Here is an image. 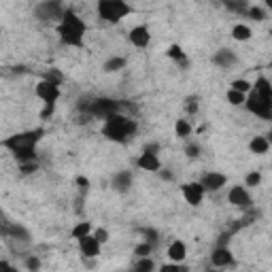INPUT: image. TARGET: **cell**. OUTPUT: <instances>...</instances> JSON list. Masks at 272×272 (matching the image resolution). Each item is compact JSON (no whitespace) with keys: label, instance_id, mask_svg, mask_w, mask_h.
I'll return each mask as SVG.
<instances>
[{"label":"cell","instance_id":"45","mask_svg":"<svg viewBox=\"0 0 272 272\" xmlns=\"http://www.w3.org/2000/svg\"><path fill=\"white\" fill-rule=\"evenodd\" d=\"M162 179H166V181L173 179V173H162Z\"/></svg>","mask_w":272,"mask_h":272},{"label":"cell","instance_id":"23","mask_svg":"<svg viewBox=\"0 0 272 272\" xmlns=\"http://www.w3.org/2000/svg\"><path fill=\"white\" fill-rule=\"evenodd\" d=\"M166 55H168V58H173V60H177V62H181V64L187 62V55L183 53V49H181L179 45H170V47L166 49Z\"/></svg>","mask_w":272,"mask_h":272},{"label":"cell","instance_id":"34","mask_svg":"<svg viewBox=\"0 0 272 272\" xmlns=\"http://www.w3.org/2000/svg\"><path fill=\"white\" fill-rule=\"evenodd\" d=\"M19 170H22V175H32L38 170V164L36 162H28V164H19Z\"/></svg>","mask_w":272,"mask_h":272},{"label":"cell","instance_id":"14","mask_svg":"<svg viewBox=\"0 0 272 272\" xmlns=\"http://www.w3.org/2000/svg\"><path fill=\"white\" fill-rule=\"evenodd\" d=\"M136 164H138V168L149 170V173H160L162 170V164L157 160V155H151V153H142Z\"/></svg>","mask_w":272,"mask_h":272},{"label":"cell","instance_id":"13","mask_svg":"<svg viewBox=\"0 0 272 272\" xmlns=\"http://www.w3.org/2000/svg\"><path fill=\"white\" fill-rule=\"evenodd\" d=\"M130 43L134 47H147L149 45V28L147 26H136L130 30Z\"/></svg>","mask_w":272,"mask_h":272},{"label":"cell","instance_id":"46","mask_svg":"<svg viewBox=\"0 0 272 272\" xmlns=\"http://www.w3.org/2000/svg\"><path fill=\"white\" fill-rule=\"evenodd\" d=\"M268 142H270V145H272V130L268 132Z\"/></svg>","mask_w":272,"mask_h":272},{"label":"cell","instance_id":"20","mask_svg":"<svg viewBox=\"0 0 272 272\" xmlns=\"http://www.w3.org/2000/svg\"><path fill=\"white\" fill-rule=\"evenodd\" d=\"M15 160L19 164H28V162H36V151L34 149H19V151H13Z\"/></svg>","mask_w":272,"mask_h":272},{"label":"cell","instance_id":"11","mask_svg":"<svg viewBox=\"0 0 272 272\" xmlns=\"http://www.w3.org/2000/svg\"><path fill=\"white\" fill-rule=\"evenodd\" d=\"M225 175H221V173H206L204 177H202V187H204V192H217V190H221L223 185H225Z\"/></svg>","mask_w":272,"mask_h":272},{"label":"cell","instance_id":"27","mask_svg":"<svg viewBox=\"0 0 272 272\" xmlns=\"http://www.w3.org/2000/svg\"><path fill=\"white\" fill-rule=\"evenodd\" d=\"M123 66H125V60L119 58V55H117V58H111V60L104 62V70H107V73H115V70H121Z\"/></svg>","mask_w":272,"mask_h":272},{"label":"cell","instance_id":"47","mask_svg":"<svg viewBox=\"0 0 272 272\" xmlns=\"http://www.w3.org/2000/svg\"><path fill=\"white\" fill-rule=\"evenodd\" d=\"M268 7H270V9H272V0H268Z\"/></svg>","mask_w":272,"mask_h":272},{"label":"cell","instance_id":"31","mask_svg":"<svg viewBox=\"0 0 272 272\" xmlns=\"http://www.w3.org/2000/svg\"><path fill=\"white\" fill-rule=\"evenodd\" d=\"M26 268L30 270V272H38V270H40V260H38L36 255H30V257L26 260Z\"/></svg>","mask_w":272,"mask_h":272},{"label":"cell","instance_id":"22","mask_svg":"<svg viewBox=\"0 0 272 272\" xmlns=\"http://www.w3.org/2000/svg\"><path fill=\"white\" fill-rule=\"evenodd\" d=\"M90 232H92L90 221H81L79 225H75V227H73V238L81 240V238H85V236H90Z\"/></svg>","mask_w":272,"mask_h":272},{"label":"cell","instance_id":"3","mask_svg":"<svg viewBox=\"0 0 272 272\" xmlns=\"http://www.w3.org/2000/svg\"><path fill=\"white\" fill-rule=\"evenodd\" d=\"M138 130V125L134 119L125 117V115H113L109 119H104V125H102V134L109 138V140H115V142H125L130 136H134Z\"/></svg>","mask_w":272,"mask_h":272},{"label":"cell","instance_id":"44","mask_svg":"<svg viewBox=\"0 0 272 272\" xmlns=\"http://www.w3.org/2000/svg\"><path fill=\"white\" fill-rule=\"evenodd\" d=\"M196 109H198V104L194 102V100H190V113H196Z\"/></svg>","mask_w":272,"mask_h":272},{"label":"cell","instance_id":"39","mask_svg":"<svg viewBox=\"0 0 272 272\" xmlns=\"http://www.w3.org/2000/svg\"><path fill=\"white\" fill-rule=\"evenodd\" d=\"M198 151H200L198 145H187V147H185V153H187L190 157H198V155H200Z\"/></svg>","mask_w":272,"mask_h":272},{"label":"cell","instance_id":"7","mask_svg":"<svg viewBox=\"0 0 272 272\" xmlns=\"http://www.w3.org/2000/svg\"><path fill=\"white\" fill-rule=\"evenodd\" d=\"M64 13H66V9L60 3H38L34 7V15L40 22H53V19H60L62 22Z\"/></svg>","mask_w":272,"mask_h":272},{"label":"cell","instance_id":"29","mask_svg":"<svg viewBox=\"0 0 272 272\" xmlns=\"http://www.w3.org/2000/svg\"><path fill=\"white\" fill-rule=\"evenodd\" d=\"M43 81H49V83H53V85H62L64 77H62L60 70L51 68V70H47V73H45V79H43Z\"/></svg>","mask_w":272,"mask_h":272},{"label":"cell","instance_id":"41","mask_svg":"<svg viewBox=\"0 0 272 272\" xmlns=\"http://www.w3.org/2000/svg\"><path fill=\"white\" fill-rule=\"evenodd\" d=\"M157 151H160V145H157V142H153V145H147V147H145V151H142V153H151V155H157Z\"/></svg>","mask_w":272,"mask_h":272},{"label":"cell","instance_id":"8","mask_svg":"<svg viewBox=\"0 0 272 272\" xmlns=\"http://www.w3.org/2000/svg\"><path fill=\"white\" fill-rule=\"evenodd\" d=\"M34 94L45 104H55V102H58V98H60V85H53L49 81H40V83H36Z\"/></svg>","mask_w":272,"mask_h":272},{"label":"cell","instance_id":"21","mask_svg":"<svg viewBox=\"0 0 272 272\" xmlns=\"http://www.w3.org/2000/svg\"><path fill=\"white\" fill-rule=\"evenodd\" d=\"M232 36L236 40H249L251 38V28L245 26V24H238V26L232 28Z\"/></svg>","mask_w":272,"mask_h":272},{"label":"cell","instance_id":"17","mask_svg":"<svg viewBox=\"0 0 272 272\" xmlns=\"http://www.w3.org/2000/svg\"><path fill=\"white\" fill-rule=\"evenodd\" d=\"M213 62L217 64V66H221V68H230V66H234V62H236V55H234L230 49H221V51L215 53Z\"/></svg>","mask_w":272,"mask_h":272},{"label":"cell","instance_id":"25","mask_svg":"<svg viewBox=\"0 0 272 272\" xmlns=\"http://www.w3.org/2000/svg\"><path fill=\"white\" fill-rule=\"evenodd\" d=\"M175 132H177L179 138H187V136L192 134V125H190V121H187V119H179L177 125H175Z\"/></svg>","mask_w":272,"mask_h":272},{"label":"cell","instance_id":"48","mask_svg":"<svg viewBox=\"0 0 272 272\" xmlns=\"http://www.w3.org/2000/svg\"><path fill=\"white\" fill-rule=\"evenodd\" d=\"M206 272H219V270H206Z\"/></svg>","mask_w":272,"mask_h":272},{"label":"cell","instance_id":"12","mask_svg":"<svg viewBox=\"0 0 272 272\" xmlns=\"http://www.w3.org/2000/svg\"><path fill=\"white\" fill-rule=\"evenodd\" d=\"M79 249H81V253H83V257H98V253H100V242L96 240V236H85V238H81L79 240Z\"/></svg>","mask_w":272,"mask_h":272},{"label":"cell","instance_id":"5","mask_svg":"<svg viewBox=\"0 0 272 272\" xmlns=\"http://www.w3.org/2000/svg\"><path fill=\"white\" fill-rule=\"evenodd\" d=\"M45 136V130L43 128H36V130H28V132H19L13 134L9 138L3 140V147L11 149V151H19V149H34L36 142Z\"/></svg>","mask_w":272,"mask_h":272},{"label":"cell","instance_id":"38","mask_svg":"<svg viewBox=\"0 0 272 272\" xmlns=\"http://www.w3.org/2000/svg\"><path fill=\"white\" fill-rule=\"evenodd\" d=\"M142 234L147 236V242H149V245H153V242L157 240V232H155V230H151V227H149V230H142Z\"/></svg>","mask_w":272,"mask_h":272},{"label":"cell","instance_id":"1","mask_svg":"<svg viewBox=\"0 0 272 272\" xmlns=\"http://www.w3.org/2000/svg\"><path fill=\"white\" fill-rule=\"evenodd\" d=\"M247 109L264 119H272V85L266 77H260L253 83V90L247 98Z\"/></svg>","mask_w":272,"mask_h":272},{"label":"cell","instance_id":"4","mask_svg":"<svg viewBox=\"0 0 272 272\" xmlns=\"http://www.w3.org/2000/svg\"><path fill=\"white\" fill-rule=\"evenodd\" d=\"M132 13V7L123 0H100L98 3V15L109 24H117L119 19L128 17Z\"/></svg>","mask_w":272,"mask_h":272},{"label":"cell","instance_id":"6","mask_svg":"<svg viewBox=\"0 0 272 272\" xmlns=\"http://www.w3.org/2000/svg\"><path fill=\"white\" fill-rule=\"evenodd\" d=\"M83 111H88L90 115L94 117H102V119H109L113 115L119 113V102L117 100H111V98H98L94 102H88V104H81Z\"/></svg>","mask_w":272,"mask_h":272},{"label":"cell","instance_id":"40","mask_svg":"<svg viewBox=\"0 0 272 272\" xmlns=\"http://www.w3.org/2000/svg\"><path fill=\"white\" fill-rule=\"evenodd\" d=\"M0 272H19V270L13 268V266H9L7 260H3V262H0Z\"/></svg>","mask_w":272,"mask_h":272},{"label":"cell","instance_id":"26","mask_svg":"<svg viewBox=\"0 0 272 272\" xmlns=\"http://www.w3.org/2000/svg\"><path fill=\"white\" fill-rule=\"evenodd\" d=\"M232 90L247 96V94L253 90V83H249L247 79H236V81H232Z\"/></svg>","mask_w":272,"mask_h":272},{"label":"cell","instance_id":"35","mask_svg":"<svg viewBox=\"0 0 272 272\" xmlns=\"http://www.w3.org/2000/svg\"><path fill=\"white\" fill-rule=\"evenodd\" d=\"M262 183V175L260 173H251L247 175V187H257Z\"/></svg>","mask_w":272,"mask_h":272},{"label":"cell","instance_id":"32","mask_svg":"<svg viewBox=\"0 0 272 272\" xmlns=\"http://www.w3.org/2000/svg\"><path fill=\"white\" fill-rule=\"evenodd\" d=\"M151 251H153V245H149V242H142V245H138V247L134 249V255H138V257H147Z\"/></svg>","mask_w":272,"mask_h":272},{"label":"cell","instance_id":"33","mask_svg":"<svg viewBox=\"0 0 272 272\" xmlns=\"http://www.w3.org/2000/svg\"><path fill=\"white\" fill-rule=\"evenodd\" d=\"M247 15L251 17V19H255V22H262L266 15H264V11L260 9V7H249V13Z\"/></svg>","mask_w":272,"mask_h":272},{"label":"cell","instance_id":"18","mask_svg":"<svg viewBox=\"0 0 272 272\" xmlns=\"http://www.w3.org/2000/svg\"><path fill=\"white\" fill-rule=\"evenodd\" d=\"M185 255H187V251H185V245L181 240H175L173 245L168 247V257H170V262L173 264H179L185 260Z\"/></svg>","mask_w":272,"mask_h":272},{"label":"cell","instance_id":"10","mask_svg":"<svg viewBox=\"0 0 272 272\" xmlns=\"http://www.w3.org/2000/svg\"><path fill=\"white\" fill-rule=\"evenodd\" d=\"M183 198L187 200V204L192 206H198L200 202H202V198H204V187H202V183H185L183 187Z\"/></svg>","mask_w":272,"mask_h":272},{"label":"cell","instance_id":"9","mask_svg":"<svg viewBox=\"0 0 272 272\" xmlns=\"http://www.w3.org/2000/svg\"><path fill=\"white\" fill-rule=\"evenodd\" d=\"M227 200H230V204H234L236 208L240 211H251V196L245 187H232L230 194H227Z\"/></svg>","mask_w":272,"mask_h":272},{"label":"cell","instance_id":"24","mask_svg":"<svg viewBox=\"0 0 272 272\" xmlns=\"http://www.w3.org/2000/svg\"><path fill=\"white\" fill-rule=\"evenodd\" d=\"M153 268H155L153 260H149V257H140L130 272H153Z\"/></svg>","mask_w":272,"mask_h":272},{"label":"cell","instance_id":"16","mask_svg":"<svg viewBox=\"0 0 272 272\" xmlns=\"http://www.w3.org/2000/svg\"><path fill=\"white\" fill-rule=\"evenodd\" d=\"M132 185V173H128V170H119V173L113 177V187H115L117 192H128Z\"/></svg>","mask_w":272,"mask_h":272},{"label":"cell","instance_id":"19","mask_svg":"<svg viewBox=\"0 0 272 272\" xmlns=\"http://www.w3.org/2000/svg\"><path fill=\"white\" fill-rule=\"evenodd\" d=\"M249 149H251L255 155H264V153L270 149V142H268V138H264V136H255V138L249 142Z\"/></svg>","mask_w":272,"mask_h":272},{"label":"cell","instance_id":"2","mask_svg":"<svg viewBox=\"0 0 272 272\" xmlns=\"http://www.w3.org/2000/svg\"><path fill=\"white\" fill-rule=\"evenodd\" d=\"M85 30L88 26L85 22L77 15L73 9H66L64 17L58 26V34H60V40L68 47H83V36H85Z\"/></svg>","mask_w":272,"mask_h":272},{"label":"cell","instance_id":"15","mask_svg":"<svg viewBox=\"0 0 272 272\" xmlns=\"http://www.w3.org/2000/svg\"><path fill=\"white\" fill-rule=\"evenodd\" d=\"M211 260H213V264L217 266V268H225V266H230V264L234 262V257H232V253L227 251L225 247H217V249L213 251V257H211Z\"/></svg>","mask_w":272,"mask_h":272},{"label":"cell","instance_id":"42","mask_svg":"<svg viewBox=\"0 0 272 272\" xmlns=\"http://www.w3.org/2000/svg\"><path fill=\"white\" fill-rule=\"evenodd\" d=\"M53 107H55V104H45V111L40 113V117H43V119H47V117L51 115V113H53Z\"/></svg>","mask_w":272,"mask_h":272},{"label":"cell","instance_id":"36","mask_svg":"<svg viewBox=\"0 0 272 272\" xmlns=\"http://www.w3.org/2000/svg\"><path fill=\"white\" fill-rule=\"evenodd\" d=\"M160 272H190L185 266H179V264H166L160 268Z\"/></svg>","mask_w":272,"mask_h":272},{"label":"cell","instance_id":"28","mask_svg":"<svg viewBox=\"0 0 272 272\" xmlns=\"http://www.w3.org/2000/svg\"><path fill=\"white\" fill-rule=\"evenodd\" d=\"M227 102H230V104H234V107H238V104H245V102H247V96H245V94H240V92H234V90H230V92H227Z\"/></svg>","mask_w":272,"mask_h":272},{"label":"cell","instance_id":"30","mask_svg":"<svg viewBox=\"0 0 272 272\" xmlns=\"http://www.w3.org/2000/svg\"><path fill=\"white\" fill-rule=\"evenodd\" d=\"M225 7L230 11H234V13H242V15H247V13H249L247 3H225Z\"/></svg>","mask_w":272,"mask_h":272},{"label":"cell","instance_id":"43","mask_svg":"<svg viewBox=\"0 0 272 272\" xmlns=\"http://www.w3.org/2000/svg\"><path fill=\"white\" fill-rule=\"evenodd\" d=\"M77 183L81 185V190H88V187H90V181L85 179V177H79V179H77Z\"/></svg>","mask_w":272,"mask_h":272},{"label":"cell","instance_id":"37","mask_svg":"<svg viewBox=\"0 0 272 272\" xmlns=\"http://www.w3.org/2000/svg\"><path fill=\"white\" fill-rule=\"evenodd\" d=\"M94 236H96V240H98V242H107V240H109V232H107V230H102V227H100V230H96V232H94Z\"/></svg>","mask_w":272,"mask_h":272}]
</instances>
